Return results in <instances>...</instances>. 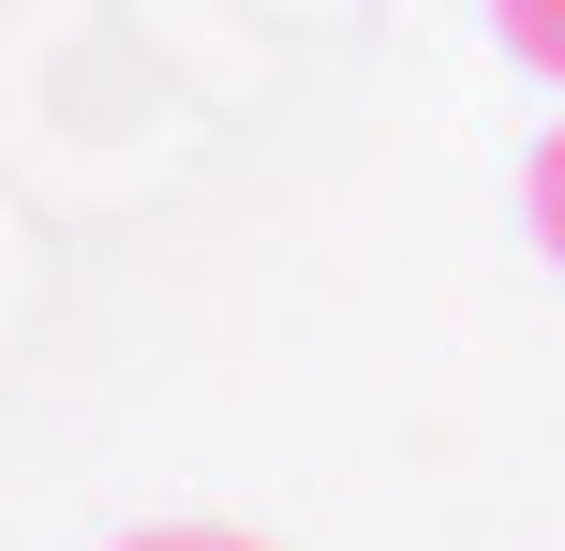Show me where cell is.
I'll return each mask as SVG.
<instances>
[{"instance_id":"cell-1","label":"cell","mask_w":565,"mask_h":551,"mask_svg":"<svg viewBox=\"0 0 565 551\" xmlns=\"http://www.w3.org/2000/svg\"><path fill=\"white\" fill-rule=\"evenodd\" d=\"M491 30H507V60H536L565 89V0H491Z\"/></svg>"},{"instance_id":"cell-3","label":"cell","mask_w":565,"mask_h":551,"mask_svg":"<svg viewBox=\"0 0 565 551\" xmlns=\"http://www.w3.org/2000/svg\"><path fill=\"white\" fill-rule=\"evenodd\" d=\"M119 551H268V537H238V522H135Z\"/></svg>"},{"instance_id":"cell-2","label":"cell","mask_w":565,"mask_h":551,"mask_svg":"<svg viewBox=\"0 0 565 551\" xmlns=\"http://www.w3.org/2000/svg\"><path fill=\"white\" fill-rule=\"evenodd\" d=\"M521 209H536V254L565 268V119L536 135V165H521Z\"/></svg>"}]
</instances>
